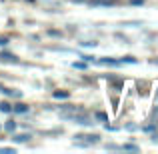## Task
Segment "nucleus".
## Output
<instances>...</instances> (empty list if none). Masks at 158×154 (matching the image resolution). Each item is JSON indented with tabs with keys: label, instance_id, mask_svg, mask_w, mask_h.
<instances>
[{
	"label": "nucleus",
	"instance_id": "423d86ee",
	"mask_svg": "<svg viewBox=\"0 0 158 154\" xmlns=\"http://www.w3.org/2000/svg\"><path fill=\"white\" fill-rule=\"evenodd\" d=\"M4 128H6V132H14L16 130V122H14V120H8Z\"/></svg>",
	"mask_w": 158,
	"mask_h": 154
},
{
	"label": "nucleus",
	"instance_id": "f8f14e48",
	"mask_svg": "<svg viewBox=\"0 0 158 154\" xmlns=\"http://www.w3.org/2000/svg\"><path fill=\"white\" fill-rule=\"evenodd\" d=\"M72 66H74V68H84V62H74Z\"/></svg>",
	"mask_w": 158,
	"mask_h": 154
},
{
	"label": "nucleus",
	"instance_id": "7ed1b4c3",
	"mask_svg": "<svg viewBox=\"0 0 158 154\" xmlns=\"http://www.w3.org/2000/svg\"><path fill=\"white\" fill-rule=\"evenodd\" d=\"M12 110H14L16 114H26V112H28V104L20 102V104H16V106H12Z\"/></svg>",
	"mask_w": 158,
	"mask_h": 154
},
{
	"label": "nucleus",
	"instance_id": "9d476101",
	"mask_svg": "<svg viewBox=\"0 0 158 154\" xmlns=\"http://www.w3.org/2000/svg\"><path fill=\"white\" fill-rule=\"evenodd\" d=\"M120 62H130V64H136V58H132V56H124Z\"/></svg>",
	"mask_w": 158,
	"mask_h": 154
},
{
	"label": "nucleus",
	"instance_id": "a211bd4d",
	"mask_svg": "<svg viewBox=\"0 0 158 154\" xmlns=\"http://www.w3.org/2000/svg\"><path fill=\"white\" fill-rule=\"evenodd\" d=\"M156 100H158V92H156Z\"/></svg>",
	"mask_w": 158,
	"mask_h": 154
},
{
	"label": "nucleus",
	"instance_id": "20e7f679",
	"mask_svg": "<svg viewBox=\"0 0 158 154\" xmlns=\"http://www.w3.org/2000/svg\"><path fill=\"white\" fill-rule=\"evenodd\" d=\"M2 92L6 94V96H14V98H22V92H18V90H12V88H2Z\"/></svg>",
	"mask_w": 158,
	"mask_h": 154
},
{
	"label": "nucleus",
	"instance_id": "1a4fd4ad",
	"mask_svg": "<svg viewBox=\"0 0 158 154\" xmlns=\"http://www.w3.org/2000/svg\"><path fill=\"white\" fill-rule=\"evenodd\" d=\"M0 110H2V112H10V110H12V106H10L8 102H2V104H0Z\"/></svg>",
	"mask_w": 158,
	"mask_h": 154
},
{
	"label": "nucleus",
	"instance_id": "ddd939ff",
	"mask_svg": "<svg viewBox=\"0 0 158 154\" xmlns=\"http://www.w3.org/2000/svg\"><path fill=\"white\" fill-rule=\"evenodd\" d=\"M124 148H126V150H136V146H134V144H126Z\"/></svg>",
	"mask_w": 158,
	"mask_h": 154
},
{
	"label": "nucleus",
	"instance_id": "f257e3e1",
	"mask_svg": "<svg viewBox=\"0 0 158 154\" xmlns=\"http://www.w3.org/2000/svg\"><path fill=\"white\" fill-rule=\"evenodd\" d=\"M0 62H4V64H16L18 58H16V54H12V52H0Z\"/></svg>",
	"mask_w": 158,
	"mask_h": 154
},
{
	"label": "nucleus",
	"instance_id": "2eb2a0df",
	"mask_svg": "<svg viewBox=\"0 0 158 154\" xmlns=\"http://www.w3.org/2000/svg\"><path fill=\"white\" fill-rule=\"evenodd\" d=\"M130 2H132V4H142L144 0H130Z\"/></svg>",
	"mask_w": 158,
	"mask_h": 154
},
{
	"label": "nucleus",
	"instance_id": "9b49d317",
	"mask_svg": "<svg viewBox=\"0 0 158 154\" xmlns=\"http://www.w3.org/2000/svg\"><path fill=\"white\" fill-rule=\"evenodd\" d=\"M96 118H98V120H106L108 116L104 114V112H96Z\"/></svg>",
	"mask_w": 158,
	"mask_h": 154
},
{
	"label": "nucleus",
	"instance_id": "4468645a",
	"mask_svg": "<svg viewBox=\"0 0 158 154\" xmlns=\"http://www.w3.org/2000/svg\"><path fill=\"white\" fill-rule=\"evenodd\" d=\"M0 152H12L14 154V148H0Z\"/></svg>",
	"mask_w": 158,
	"mask_h": 154
},
{
	"label": "nucleus",
	"instance_id": "0eeeda50",
	"mask_svg": "<svg viewBox=\"0 0 158 154\" xmlns=\"http://www.w3.org/2000/svg\"><path fill=\"white\" fill-rule=\"evenodd\" d=\"M54 96H56V98H68L70 92H66V90H56V92H54Z\"/></svg>",
	"mask_w": 158,
	"mask_h": 154
},
{
	"label": "nucleus",
	"instance_id": "6e6552de",
	"mask_svg": "<svg viewBox=\"0 0 158 154\" xmlns=\"http://www.w3.org/2000/svg\"><path fill=\"white\" fill-rule=\"evenodd\" d=\"M28 138H30V134H18V136H14L16 142H26Z\"/></svg>",
	"mask_w": 158,
	"mask_h": 154
},
{
	"label": "nucleus",
	"instance_id": "39448f33",
	"mask_svg": "<svg viewBox=\"0 0 158 154\" xmlns=\"http://www.w3.org/2000/svg\"><path fill=\"white\" fill-rule=\"evenodd\" d=\"M78 136H82V138H86V142H98V138H100L98 134H88V136H84V134H78Z\"/></svg>",
	"mask_w": 158,
	"mask_h": 154
},
{
	"label": "nucleus",
	"instance_id": "f3484780",
	"mask_svg": "<svg viewBox=\"0 0 158 154\" xmlns=\"http://www.w3.org/2000/svg\"><path fill=\"white\" fill-rule=\"evenodd\" d=\"M154 64H156V66H158V58H156V60H154Z\"/></svg>",
	"mask_w": 158,
	"mask_h": 154
},
{
	"label": "nucleus",
	"instance_id": "f03ea898",
	"mask_svg": "<svg viewBox=\"0 0 158 154\" xmlns=\"http://www.w3.org/2000/svg\"><path fill=\"white\" fill-rule=\"evenodd\" d=\"M118 0H88L90 6H112V4H116Z\"/></svg>",
	"mask_w": 158,
	"mask_h": 154
},
{
	"label": "nucleus",
	"instance_id": "dca6fc26",
	"mask_svg": "<svg viewBox=\"0 0 158 154\" xmlns=\"http://www.w3.org/2000/svg\"><path fill=\"white\" fill-rule=\"evenodd\" d=\"M72 2H84V0H72Z\"/></svg>",
	"mask_w": 158,
	"mask_h": 154
}]
</instances>
